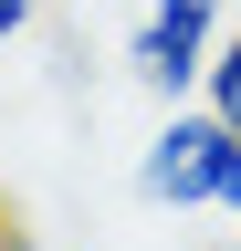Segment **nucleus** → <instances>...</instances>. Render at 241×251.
Segmentation results:
<instances>
[{"instance_id":"423d86ee","label":"nucleus","mask_w":241,"mask_h":251,"mask_svg":"<svg viewBox=\"0 0 241 251\" xmlns=\"http://www.w3.org/2000/svg\"><path fill=\"white\" fill-rule=\"evenodd\" d=\"M231 251H241V241H231Z\"/></svg>"},{"instance_id":"7ed1b4c3","label":"nucleus","mask_w":241,"mask_h":251,"mask_svg":"<svg viewBox=\"0 0 241 251\" xmlns=\"http://www.w3.org/2000/svg\"><path fill=\"white\" fill-rule=\"evenodd\" d=\"M199 105H210V115H220L231 136H241V31H231L220 52H210V84H199Z\"/></svg>"},{"instance_id":"f03ea898","label":"nucleus","mask_w":241,"mask_h":251,"mask_svg":"<svg viewBox=\"0 0 241 251\" xmlns=\"http://www.w3.org/2000/svg\"><path fill=\"white\" fill-rule=\"evenodd\" d=\"M220 42H231V31H220V0H147L136 31H126V63H136V84H147V94L199 105L210 52H220Z\"/></svg>"},{"instance_id":"39448f33","label":"nucleus","mask_w":241,"mask_h":251,"mask_svg":"<svg viewBox=\"0 0 241 251\" xmlns=\"http://www.w3.org/2000/svg\"><path fill=\"white\" fill-rule=\"evenodd\" d=\"M220 220H231V241H241V178H231V199H220Z\"/></svg>"},{"instance_id":"f257e3e1","label":"nucleus","mask_w":241,"mask_h":251,"mask_svg":"<svg viewBox=\"0 0 241 251\" xmlns=\"http://www.w3.org/2000/svg\"><path fill=\"white\" fill-rule=\"evenodd\" d=\"M231 178H241V136L210 105H168V126L136 157V199H158V209H220Z\"/></svg>"},{"instance_id":"20e7f679","label":"nucleus","mask_w":241,"mask_h":251,"mask_svg":"<svg viewBox=\"0 0 241 251\" xmlns=\"http://www.w3.org/2000/svg\"><path fill=\"white\" fill-rule=\"evenodd\" d=\"M32 21H42V0H0V52H11V42H21Z\"/></svg>"}]
</instances>
